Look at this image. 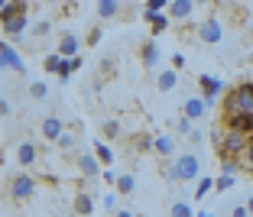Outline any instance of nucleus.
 <instances>
[{"mask_svg":"<svg viewBox=\"0 0 253 217\" xmlns=\"http://www.w3.org/2000/svg\"><path fill=\"white\" fill-rule=\"evenodd\" d=\"M214 143H217V156L221 159H240L247 149V143H250V133H244L237 127H227L224 133L214 136Z\"/></svg>","mask_w":253,"mask_h":217,"instance_id":"obj_1","label":"nucleus"},{"mask_svg":"<svg viewBox=\"0 0 253 217\" xmlns=\"http://www.w3.org/2000/svg\"><path fill=\"white\" fill-rule=\"evenodd\" d=\"M240 110H253V81H244L237 88H231V94L224 98V117Z\"/></svg>","mask_w":253,"mask_h":217,"instance_id":"obj_2","label":"nucleus"},{"mask_svg":"<svg viewBox=\"0 0 253 217\" xmlns=\"http://www.w3.org/2000/svg\"><path fill=\"white\" fill-rule=\"evenodd\" d=\"M198 172H201L198 156H195V152H185V156L175 159L172 169H166V179H169V181H195V179H198Z\"/></svg>","mask_w":253,"mask_h":217,"instance_id":"obj_3","label":"nucleus"},{"mask_svg":"<svg viewBox=\"0 0 253 217\" xmlns=\"http://www.w3.org/2000/svg\"><path fill=\"white\" fill-rule=\"evenodd\" d=\"M7 191H10V198H13V201H26V198L36 195V179H33L30 172H16L13 179H10Z\"/></svg>","mask_w":253,"mask_h":217,"instance_id":"obj_4","label":"nucleus"},{"mask_svg":"<svg viewBox=\"0 0 253 217\" xmlns=\"http://www.w3.org/2000/svg\"><path fill=\"white\" fill-rule=\"evenodd\" d=\"M0 62H3V68L7 72H13V75H23L26 72V62H23V55L16 52V42L10 39V42H3V49H0Z\"/></svg>","mask_w":253,"mask_h":217,"instance_id":"obj_5","label":"nucleus"},{"mask_svg":"<svg viewBox=\"0 0 253 217\" xmlns=\"http://www.w3.org/2000/svg\"><path fill=\"white\" fill-rule=\"evenodd\" d=\"M198 39L201 42H208V45H217L224 39V26H221V20L217 16H208V20H201V26H198Z\"/></svg>","mask_w":253,"mask_h":217,"instance_id":"obj_6","label":"nucleus"},{"mask_svg":"<svg viewBox=\"0 0 253 217\" xmlns=\"http://www.w3.org/2000/svg\"><path fill=\"white\" fill-rule=\"evenodd\" d=\"M201 81V98H205V104L208 107H214L217 104V94L224 91V84H221V78H211V75H201L198 78Z\"/></svg>","mask_w":253,"mask_h":217,"instance_id":"obj_7","label":"nucleus"},{"mask_svg":"<svg viewBox=\"0 0 253 217\" xmlns=\"http://www.w3.org/2000/svg\"><path fill=\"white\" fill-rule=\"evenodd\" d=\"M101 159L97 156H91V152H82V156H78V172L84 175V179H97V175H101Z\"/></svg>","mask_w":253,"mask_h":217,"instance_id":"obj_8","label":"nucleus"},{"mask_svg":"<svg viewBox=\"0 0 253 217\" xmlns=\"http://www.w3.org/2000/svg\"><path fill=\"white\" fill-rule=\"evenodd\" d=\"M62 133H65V120H59L55 113H52V117H45V120H42V136H45L49 143H55Z\"/></svg>","mask_w":253,"mask_h":217,"instance_id":"obj_9","label":"nucleus"},{"mask_svg":"<svg viewBox=\"0 0 253 217\" xmlns=\"http://www.w3.org/2000/svg\"><path fill=\"white\" fill-rule=\"evenodd\" d=\"M143 20H146L149 26H153V33L159 36V33L169 30V20H172V16H166L163 10H146V13H143Z\"/></svg>","mask_w":253,"mask_h":217,"instance_id":"obj_10","label":"nucleus"},{"mask_svg":"<svg viewBox=\"0 0 253 217\" xmlns=\"http://www.w3.org/2000/svg\"><path fill=\"white\" fill-rule=\"evenodd\" d=\"M224 120H227V127H237V130H244V133H253V110L231 113V117H224Z\"/></svg>","mask_w":253,"mask_h":217,"instance_id":"obj_11","label":"nucleus"},{"mask_svg":"<svg viewBox=\"0 0 253 217\" xmlns=\"http://www.w3.org/2000/svg\"><path fill=\"white\" fill-rule=\"evenodd\" d=\"M59 52L65 55V59H72V55H82V39L72 36V33H65V36L59 39Z\"/></svg>","mask_w":253,"mask_h":217,"instance_id":"obj_12","label":"nucleus"},{"mask_svg":"<svg viewBox=\"0 0 253 217\" xmlns=\"http://www.w3.org/2000/svg\"><path fill=\"white\" fill-rule=\"evenodd\" d=\"M26 26H30V13H20V16H10V20H3V33H7V36H20Z\"/></svg>","mask_w":253,"mask_h":217,"instance_id":"obj_13","label":"nucleus"},{"mask_svg":"<svg viewBox=\"0 0 253 217\" xmlns=\"http://www.w3.org/2000/svg\"><path fill=\"white\" fill-rule=\"evenodd\" d=\"M195 10V0H172L169 3V16L172 20H188Z\"/></svg>","mask_w":253,"mask_h":217,"instance_id":"obj_14","label":"nucleus"},{"mask_svg":"<svg viewBox=\"0 0 253 217\" xmlns=\"http://www.w3.org/2000/svg\"><path fill=\"white\" fill-rule=\"evenodd\" d=\"M208 110H211V107L205 104V98H188L185 101V117H192V120H201Z\"/></svg>","mask_w":253,"mask_h":217,"instance_id":"obj_15","label":"nucleus"},{"mask_svg":"<svg viewBox=\"0 0 253 217\" xmlns=\"http://www.w3.org/2000/svg\"><path fill=\"white\" fill-rule=\"evenodd\" d=\"M72 211L75 214H94V198L88 195V191H78L72 201Z\"/></svg>","mask_w":253,"mask_h":217,"instance_id":"obj_16","label":"nucleus"},{"mask_svg":"<svg viewBox=\"0 0 253 217\" xmlns=\"http://www.w3.org/2000/svg\"><path fill=\"white\" fill-rule=\"evenodd\" d=\"M36 159H39V149H36V146H33L30 140L20 143V149H16V162H20V165H33Z\"/></svg>","mask_w":253,"mask_h":217,"instance_id":"obj_17","label":"nucleus"},{"mask_svg":"<svg viewBox=\"0 0 253 217\" xmlns=\"http://www.w3.org/2000/svg\"><path fill=\"white\" fill-rule=\"evenodd\" d=\"M163 52H159V42H143V65L146 68H156Z\"/></svg>","mask_w":253,"mask_h":217,"instance_id":"obj_18","label":"nucleus"},{"mask_svg":"<svg viewBox=\"0 0 253 217\" xmlns=\"http://www.w3.org/2000/svg\"><path fill=\"white\" fill-rule=\"evenodd\" d=\"M20 13H26V3H23V0H3V3H0V16H3V20L20 16Z\"/></svg>","mask_w":253,"mask_h":217,"instance_id":"obj_19","label":"nucleus"},{"mask_svg":"<svg viewBox=\"0 0 253 217\" xmlns=\"http://www.w3.org/2000/svg\"><path fill=\"white\" fill-rule=\"evenodd\" d=\"M97 16H104V20L120 16V0H97Z\"/></svg>","mask_w":253,"mask_h":217,"instance_id":"obj_20","label":"nucleus"},{"mask_svg":"<svg viewBox=\"0 0 253 217\" xmlns=\"http://www.w3.org/2000/svg\"><path fill=\"white\" fill-rule=\"evenodd\" d=\"M175 84H179L175 68H166V72H159V78H156V88H159V91H172Z\"/></svg>","mask_w":253,"mask_h":217,"instance_id":"obj_21","label":"nucleus"},{"mask_svg":"<svg viewBox=\"0 0 253 217\" xmlns=\"http://www.w3.org/2000/svg\"><path fill=\"white\" fill-rule=\"evenodd\" d=\"M130 146H133L136 152H146V149H153V146H156V140H153V136H146V133H136L133 140H130Z\"/></svg>","mask_w":253,"mask_h":217,"instance_id":"obj_22","label":"nucleus"},{"mask_svg":"<svg viewBox=\"0 0 253 217\" xmlns=\"http://www.w3.org/2000/svg\"><path fill=\"white\" fill-rule=\"evenodd\" d=\"M114 188H117V191H120V195H133V188H136V181H133V175H130V172H124V175H120V179H117V185H114Z\"/></svg>","mask_w":253,"mask_h":217,"instance_id":"obj_23","label":"nucleus"},{"mask_svg":"<svg viewBox=\"0 0 253 217\" xmlns=\"http://www.w3.org/2000/svg\"><path fill=\"white\" fill-rule=\"evenodd\" d=\"M153 149L159 152V156H172L175 152V143H172V136H156V146Z\"/></svg>","mask_w":253,"mask_h":217,"instance_id":"obj_24","label":"nucleus"},{"mask_svg":"<svg viewBox=\"0 0 253 217\" xmlns=\"http://www.w3.org/2000/svg\"><path fill=\"white\" fill-rule=\"evenodd\" d=\"M94 156L101 159V162H104V165H111V162H114V149H111V146H107V143H101V140L94 143Z\"/></svg>","mask_w":253,"mask_h":217,"instance_id":"obj_25","label":"nucleus"},{"mask_svg":"<svg viewBox=\"0 0 253 217\" xmlns=\"http://www.w3.org/2000/svg\"><path fill=\"white\" fill-rule=\"evenodd\" d=\"M240 169H244V172H250V175H253V133H250V143H247L244 156H240Z\"/></svg>","mask_w":253,"mask_h":217,"instance_id":"obj_26","label":"nucleus"},{"mask_svg":"<svg viewBox=\"0 0 253 217\" xmlns=\"http://www.w3.org/2000/svg\"><path fill=\"white\" fill-rule=\"evenodd\" d=\"M62 62H65V55L62 52H52V55H45V72H52V75H59V68H62Z\"/></svg>","mask_w":253,"mask_h":217,"instance_id":"obj_27","label":"nucleus"},{"mask_svg":"<svg viewBox=\"0 0 253 217\" xmlns=\"http://www.w3.org/2000/svg\"><path fill=\"white\" fill-rule=\"evenodd\" d=\"M75 143H78V136H75V133H62L59 140H55V146H59L62 152H72V149H75Z\"/></svg>","mask_w":253,"mask_h":217,"instance_id":"obj_28","label":"nucleus"},{"mask_svg":"<svg viewBox=\"0 0 253 217\" xmlns=\"http://www.w3.org/2000/svg\"><path fill=\"white\" fill-rule=\"evenodd\" d=\"M30 98H33V101H45V98H49V88H45V81H33V84H30Z\"/></svg>","mask_w":253,"mask_h":217,"instance_id":"obj_29","label":"nucleus"},{"mask_svg":"<svg viewBox=\"0 0 253 217\" xmlns=\"http://www.w3.org/2000/svg\"><path fill=\"white\" fill-rule=\"evenodd\" d=\"M117 198H124V195H120V191H107L104 201H101V208H104L107 214H111V211H117Z\"/></svg>","mask_w":253,"mask_h":217,"instance_id":"obj_30","label":"nucleus"},{"mask_svg":"<svg viewBox=\"0 0 253 217\" xmlns=\"http://www.w3.org/2000/svg\"><path fill=\"white\" fill-rule=\"evenodd\" d=\"M101 133H104L107 140H114V136H120V123H117V120H104V127H101Z\"/></svg>","mask_w":253,"mask_h":217,"instance_id":"obj_31","label":"nucleus"},{"mask_svg":"<svg viewBox=\"0 0 253 217\" xmlns=\"http://www.w3.org/2000/svg\"><path fill=\"white\" fill-rule=\"evenodd\" d=\"M49 30H52V23H49V20H39V23H33V36H36V39L49 36Z\"/></svg>","mask_w":253,"mask_h":217,"instance_id":"obj_32","label":"nucleus"},{"mask_svg":"<svg viewBox=\"0 0 253 217\" xmlns=\"http://www.w3.org/2000/svg\"><path fill=\"white\" fill-rule=\"evenodd\" d=\"M169 211H172L175 217H188V214H192V204H188V201H175Z\"/></svg>","mask_w":253,"mask_h":217,"instance_id":"obj_33","label":"nucleus"},{"mask_svg":"<svg viewBox=\"0 0 253 217\" xmlns=\"http://www.w3.org/2000/svg\"><path fill=\"white\" fill-rule=\"evenodd\" d=\"M211 188H214V181L211 179H198V188H195V198H205L211 191Z\"/></svg>","mask_w":253,"mask_h":217,"instance_id":"obj_34","label":"nucleus"},{"mask_svg":"<svg viewBox=\"0 0 253 217\" xmlns=\"http://www.w3.org/2000/svg\"><path fill=\"white\" fill-rule=\"evenodd\" d=\"M214 188H217V191H227V188H234V175H231V172H224L221 179L214 181Z\"/></svg>","mask_w":253,"mask_h":217,"instance_id":"obj_35","label":"nucleus"},{"mask_svg":"<svg viewBox=\"0 0 253 217\" xmlns=\"http://www.w3.org/2000/svg\"><path fill=\"white\" fill-rule=\"evenodd\" d=\"M172 0H146V10H166Z\"/></svg>","mask_w":253,"mask_h":217,"instance_id":"obj_36","label":"nucleus"},{"mask_svg":"<svg viewBox=\"0 0 253 217\" xmlns=\"http://www.w3.org/2000/svg\"><path fill=\"white\" fill-rule=\"evenodd\" d=\"M101 42V26H94V30L88 33V45H97Z\"/></svg>","mask_w":253,"mask_h":217,"instance_id":"obj_37","label":"nucleus"},{"mask_svg":"<svg viewBox=\"0 0 253 217\" xmlns=\"http://www.w3.org/2000/svg\"><path fill=\"white\" fill-rule=\"evenodd\" d=\"M101 175H104L107 185H117V179H120V175H117V172H111V169H107V172H101Z\"/></svg>","mask_w":253,"mask_h":217,"instance_id":"obj_38","label":"nucleus"},{"mask_svg":"<svg viewBox=\"0 0 253 217\" xmlns=\"http://www.w3.org/2000/svg\"><path fill=\"white\" fill-rule=\"evenodd\" d=\"M231 214H234V217H244V214H250V208H247V204H237Z\"/></svg>","mask_w":253,"mask_h":217,"instance_id":"obj_39","label":"nucleus"},{"mask_svg":"<svg viewBox=\"0 0 253 217\" xmlns=\"http://www.w3.org/2000/svg\"><path fill=\"white\" fill-rule=\"evenodd\" d=\"M172 65H175V68H182V65H185V55H182V52H175V55H172Z\"/></svg>","mask_w":253,"mask_h":217,"instance_id":"obj_40","label":"nucleus"},{"mask_svg":"<svg viewBox=\"0 0 253 217\" xmlns=\"http://www.w3.org/2000/svg\"><path fill=\"white\" fill-rule=\"evenodd\" d=\"M247 208H250V214H253V195H250V201H247Z\"/></svg>","mask_w":253,"mask_h":217,"instance_id":"obj_41","label":"nucleus"},{"mask_svg":"<svg viewBox=\"0 0 253 217\" xmlns=\"http://www.w3.org/2000/svg\"><path fill=\"white\" fill-rule=\"evenodd\" d=\"M198 3H208V0H198Z\"/></svg>","mask_w":253,"mask_h":217,"instance_id":"obj_42","label":"nucleus"}]
</instances>
